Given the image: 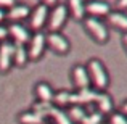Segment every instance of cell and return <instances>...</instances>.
<instances>
[{
  "mask_svg": "<svg viewBox=\"0 0 127 124\" xmlns=\"http://www.w3.org/2000/svg\"><path fill=\"white\" fill-rule=\"evenodd\" d=\"M52 106H53V103H45V102H35L34 105H32V110H34L35 113H39V115H42V116H48V111L52 110Z\"/></svg>",
  "mask_w": 127,
  "mask_h": 124,
  "instance_id": "23",
  "label": "cell"
},
{
  "mask_svg": "<svg viewBox=\"0 0 127 124\" xmlns=\"http://www.w3.org/2000/svg\"><path fill=\"white\" fill-rule=\"evenodd\" d=\"M71 93L69 90L61 89L58 92H55V97H53V103L58 108H69L71 106Z\"/></svg>",
  "mask_w": 127,
  "mask_h": 124,
  "instance_id": "19",
  "label": "cell"
},
{
  "mask_svg": "<svg viewBox=\"0 0 127 124\" xmlns=\"http://www.w3.org/2000/svg\"><path fill=\"white\" fill-rule=\"evenodd\" d=\"M122 42H124V45H126V48H127V32L124 34V37H122Z\"/></svg>",
  "mask_w": 127,
  "mask_h": 124,
  "instance_id": "31",
  "label": "cell"
},
{
  "mask_svg": "<svg viewBox=\"0 0 127 124\" xmlns=\"http://www.w3.org/2000/svg\"><path fill=\"white\" fill-rule=\"evenodd\" d=\"M47 45L58 53L69 52V47H71L69 45V41L63 34H60V32H48L47 34Z\"/></svg>",
  "mask_w": 127,
  "mask_h": 124,
  "instance_id": "9",
  "label": "cell"
},
{
  "mask_svg": "<svg viewBox=\"0 0 127 124\" xmlns=\"http://www.w3.org/2000/svg\"><path fill=\"white\" fill-rule=\"evenodd\" d=\"M15 5H16V0H0V8L3 10H10Z\"/></svg>",
  "mask_w": 127,
  "mask_h": 124,
  "instance_id": "25",
  "label": "cell"
},
{
  "mask_svg": "<svg viewBox=\"0 0 127 124\" xmlns=\"http://www.w3.org/2000/svg\"><path fill=\"white\" fill-rule=\"evenodd\" d=\"M85 11L90 16L96 18V16H108L111 13V8L106 2L101 0H90L89 3H85Z\"/></svg>",
  "mask_w": 127,
  "mask_h": 124,
  "instance_id": "11",
  "label": "cell"
},
{
  "mask_svg": "<svg viewBox=\"0 0 127 124\" xmlns=\"http://www.w3.org/2000/svg\"><path fill=\"white\" fill-rule=\"evenodd\" d=\"M108 124H127V116L124 113H111Z\"/></svg>",
  "mask_w": 127,
  "mask_h": 124,
  "instance_id": "24",
  "label": "cell"
},
{
  "mask_svg": "<svg viewBox=\"0 0 127 124\" xmlns=\"http://www.w3.org/2000/svg\"><path fill=\"white\" fill-rule=\"evenodd\" d=\"M118 6L119 8H127V0H118Z\"/></svg>",
  "mask_w": 127,
  "mask_h": 124,
  "instance_id": "29",
  "label": "cell"
},
{
  "mask_svg": "<svg viewBox=\"0 0 127 124\" xmlns=\"http://www.w3.org/2000/svg\"><path fill=\"white\" fill-rule=\"evenodd\" d=\"M42 3H43V5H47V6H50V5H58V0H42Z\"/></svg>",
  "mask_w": 127,
  "mask_h": 124,
  "instance_id": "28",
  "label": "cell"
},
{
  "mask_svg": "<svg viewBox=\"0 0 127 124\" xmlns=\"http://www.w3.org/2000/svg\"><path fill=\"white\" fill-rule=\"evenodd\" d=\"M68 11L76 19L85 18V0H68Z\"/></svg>",
  "mask_w": 127,
  "mask_h": 124,
  "instance_id": "17",
  "label": "cell"
},
{
  "mask_svg": "<svg viewBox=\"0 0 127 124\" xmlns=\"http://www.w3.org/2000/svg\"><path fill=\"white\" fill-rule=\"evenodd\" d=\"M8 34L13 39V43H18V45H26L29 43L32 37V32L29 28H26L21 23H11L8 26Z\"/></svg>",
  "mask_w": 127,
  "mask_h": 124,
  "instance_id": "6",
  "label": "cell"
},
{
  "mask_svg": "<svg viewBox=\"0 0 127 124\" xmlns=\"http://www.w3.org/2000/svg\"><path fill=\"white\" fill-rule=\"evenodd\" d=\"M29 60V53H28V47L26 45H18L15 43V53H13V63L16 66H24Z\"/></svg>",
  "mask_w": 127,
  "mask_h": 124,
  "instance_id": "20",
  "label": "cell"
},
{
  "mask_svg": "<svg viewBox=\"0 0 127 124\" xmlns=\"http://www.w3.org/2000/svg\"><path fill=\"white\" fill-rule=\"evenodd\" d=\"M81 124H103V115L100 111H92L87 113L85 118L82 119Z\"/></svg>",
  "mask_w": 127,
  "mask_h": 124,
  "instance_id": "22",
  "label": "cell"
},
{
  "mask_svg": "<svg viewBox=\"0 0 127 124\" xmlns=\"http://www.w3.org/2000/svg\"><path fill=\"white\" fill-rule=\"evenodd\" d=\"M72 81L77 89H89L90 87V76L87 71V66L76 65L72 68Z\"/></svg>",
  "mask_w": 127,
  "mask_h": 124,
  "instance_id": "10",
  "label": "cell"
},
{
  "mask_svg": "<svg viewBox=\"0 0 127 124\" xmlns=\"http://www.w3.org/2000/svg\"><path fill=\"white\" fill-rule=\"evenodd\" d=\"M95 105L98 108V111L101 113L103 116L105 115H111L113 113V100L108 93L105 92H98L96 93V98H95Z\"/></svg>",
  "mask_w": 127,
  "mask_h": 124,
  "instance_id": "14",
  "label": "cell"
},
{
  "mask_svg": "<svg viewBox=\"0 0 127 124\" xmlns=\"http://www.w3.org/2000/svg\"><path fill=\"white\" fill-rule=\"evenodd\" d=\"M35 97L39 102H45V103H53V97H55V90L52 89L48 82H37L34 89Z\"/></svg>",
  "mask_w": 127,
  "mask_h": 124,
  "instance_id": "13",
  "label": "cell"
},
{
  "mask_svg": "<svg viewBox=\"0 0 127 124\" xmlns=\"http://www.w3.org/2000/svg\"><path fill=\"white\" fill-rule=\"evenodd\" d=\"M68 15H69V11H68V6L66 5H61V3L55 5L48 15V21H47L48 31L50 32H58L64 26L66 19H68Z\"/></svg>",
  "mask_w": 127,
  "mask_h": 124,
  "instance_id": "2",
  "label": "cell"
},
{
  "mask_svg": "<svg viewBox=\"0 0 127 124\" xmlns=\"http://www.w3.org/2000/svg\"><path fill=\"white\" fill-rule=\"evenodd\" d=\"M84 24H85L87 31L92 34V37L95 39L96 42L103 43V42L108 41V29H106V26L103 24L98 18H93V16L84 18Z\"/></svg>",
  "mask_w": 127,
  "mask_h": 124,
  "instance_id": "4",
  "label": "cell"
},
{
  "mask_svg": "<svg viewBox=\"0 0 127 124\" xmlns=\"http://www.w3.org/2000/svg\"><path fill=\"white\" fill-rule=\"evenodd\" d=\"M122 113H124V115H127V102L122 103Z\"/></svg>",
  "mask_w": 127,
  "mask_h": 124,
  "instance_id": "30",
  "label": "cell"
},
{
  "mask_svg": "<svg viewBox=\"0 0 127 124\" xmlns=\"http://www.w3.org/2000/svg\"><path fill=\"white\" fill-rule=\"evenodd\" d=\"M13 53H15V43L13 42H2L0 43V71L6 73L13 65Z\"/></svg>",
  "mask_w": 127,
  "mask_h": 124,
  "instance_id": "7",
  "label": "cell"
},
{
  "mask_svg": "<svg viewBox=\"0 0 127 124\" xmlns=\"http://www.w3.org/2000/svg\"><path fill=\"white\" fill-rule=\"evenodd\" d=\"M48 119H52V124H74L71 121V118L68 116V113H66V110L63 108H58V106L53 105L52 110L48 111V116H47Z\"/></svg>",
  "mask_w": 127,
  "mask_h": 124,
  "instance_id": "15",
  "label": "cell"
},
{
  "mask_svg": "<svg viewBox=\"0 0 127 124\" xmlns=\"http://www.w3.org/2000/svg\"><path fill=\"white\" fill-rule=\"evenodd\" d=\"M96 90L93 89H77L76 92L71 93V105H92L95 103V98H96Z\"/></svg>",
  "mask_w": 127,
  "mask_h": 124,
  "instance_id": "8",
  "label": "cell"
},
{
  "mask_svg": "<svg viewBox=\"0 0 127 124\" xmlns=\"http://www.w3.org/2000/svg\"><path fill=\"white\" fill-rule=\"evenodd\" d=\"M8 36H10V34H8V26L0 24V42H5Z\"/></svg>",
  "mask_w": 127,
  "mask_h": 124,
  "instance_id": "26",
  "label": "cell"
},
{
  "mask_svg": "<svg viewBox=\"0 0 127 124\" xmlns=\"http://www.w3.org/2000/svg\"><path fill=\"white\" fill-rule=\"evenodd\" d=\"M43 124H52V123H47V121H45V123H43Z\"/></svg>",
  "mask_w": 127,
  "mask_h": 124,
  "instance_id": "32",
  "label": "cell"
},
{
  "mask_svg": "<svg viewBox=\"0 0 127 124\" xmlns=\"http://www.w3.org/2000/svg\"><path fill=\"white\" fill-rule=\"evenodd\" d=\"M108 21L111 23L114 28L127 32V15L126 13H122V11H111L108 15Z\"/></svg>",
  "mask_w": 127,
  "mask_h": 124,
  "instance_id": "18",
  "label": "cell"
},
{
  "mask_svg": "<svg viewBox=\"0 0 127 124\" xmlns=\"http://www.w3.org/2000/svg\"><path fill=\"white\" fill-rule=\"evenodd\" d=\"M29 15H31V8L28 5H24V3H16L15 6L6 10V19H10L13 23L23 21V19L29 18Z\"/></svg>",
  "mask_w": 127,
  "mask_h": 124,
  "instance_id": "12",
  "label": "cell"
},
{
  "mask_svg": "<svg viewBox=\"0 0 127 124\" xmlns=\"http://www.w3.org/2000/svg\"><path fill=\"white\" fill-rule=\"evenodd\" d=\"M6 19V10L0 8V24H3V21Z\"/></svg>",
  "mask_w": 127,
  "mask_h": 124,
  "instance_id": "27",
  "label": "cell"
},
{
  "mask_svg": "<svg viewBox=\"0 0 127 124\" xmlns=\"http://www.w3.org/2000/svg\"><path fill=\"white\" fill-rule=\"evenodd\" d=\"M48 15H50L48 6L43 5V3H39L34 10H31V15H29V29H32L34 32H39L47 24Z\"/></svg>",
  "mask_w": 127,
  "mask_h": 124,
  "instance_id": "3",
  "label": "cell"
},
{
  "mask_svg": "<svg viewBox=\"0 0 127 124\" xmlns=\"http://www.w3.org/2000/svg\"><path fill=\"white\" fill-rule=\"evenodd\" d=\"M87 71H89L90 76V82H93V85L98 90H105L109 84V78L108 73H106V68L100 60L92 58L89 63H87Z\"/></svg>",
  "mask_w": 127,
  "mask_h": 124,
  "instance_id": "1",
  "label": "cell"
},
{
  "mask_svg": "<svg viewBox=\"0 0 127 124\" xmlns=\"http://www.w3.org/2000/svg\"><path fill=\"white\" fill-rule=\"evenodd\" d=\"M66 113H68V116L71 118L72 123H82V119H84L85 115H87L85 108L81 106V105H71Z\"/></svg>",
  "mask_w": 127,
  "mask_h": 124,
  "instance_id": "21",
  "label": "cell"
},
{
  "mask_svg": "<svg viewBox=\"0 0 127 124\" xmlns=\"http://www.w3.org/2000/svg\"><path fill=\"white\" fill-rule=\"evenodd\" d=\"M18 121L21 124H43L47 121V118L42 116V115H39V113H35L34 110H28V111L19 113Z\"/></svg>",
  "mask_w": 127,
  "mask_h": 124,
  "instance_id": "16",
  "label": "cell"
},
{
  "mask_svg": "<svg viewBox=\"0 0 127 124\" xmlns=\"http://www.w3.org/2000/svg\"><path fill=\"white\" fill-rule=\"evenodd\" d=\"M47 47V34H43L42 31L34 32L29 41L28 45V53H29V58L31 60H39L43 55V50Z\"/></svg>",
  "mask_w": 127,
  "mask_h": 124,
  "instance_id": "5",
  "label": "cell"
},
{
  "mask_svg": "<svg viewBox=\"0 0 127 124\" xmlns=\"http://www.w3.org/2000/svg\"><path fill=\"white\" fill-rule=\"evenodd\" d=\"M103 124H106V123H103Z\"/></svg>",
  "mask_w": 127,
  "mask_h": 124,
  "instance_id": "33",
  "label": "cell"
}]
</instances>
